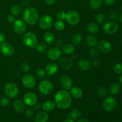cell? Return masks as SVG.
Listing matches in <instances>:
<instances>
[{
  "instance_id": "obj_1",
  "label": "cell",
  "mask_w": 122,
  "mask_h": 122,
  "mask_svg": "<svg viewBox=\"0 0 122 122\" xmlns=\"http://www.w3.org/2000/svg\"><path fill=\"white\" fill-rule=\"evenodd\" d=\"M56 106L61 110L69 108L71 103V95L67 90L61 89L58 91L54 97Z\"/></svg>"
},
{
  "instance_id": "obj_2",
  "label": "cell",
  "mask_w": 122,
  "mask_h": 122,
  "mask_svg": "<svg viewBox=\"0 0 122 122\" xmlns=\"http://www.w3.org/2000/svg\"><path fill=\"white\" fill-rule=\"evenodd\" d=\"M23 17L28 25H33L36 23L39 19V13L34 7H27L24 11Z\"/></svg>"
},
{
  "instance_id": "obj_3",
  "label": "cell",
  "mask_w": 122,
  "mask_h": 122,
  "mask_svg": "<svg viewBox=\"0 0 122 122\" xmlns=\"http://www.w3.org/2000/svg\"><path fill=\"white\" fill-rule=\"evenodd\" d=\"M23 41L26 46L30 48H35L38 44V38L35 33L27 32L24 35Z\"/></svg>"
},
{
  "instance_id": "obj_4",
  "label": "cell",
  "mask_w": 122,
  "mask_h": 122,
  "mask_svg": "<svg viewBox=\"0 0 122 122\" xmlns=\"http://www.w3.org/2000/svg\"><path fill=\"white\" fill-rule=\"evenodd\" d=\"M117 106V102L114 97H108L104 100L102 102V106L104 109L108 112H113L116 108Z\"/></svg>"
},
{
  "instance_id": "obj_5",
  "label": "cell",
  "mask_w": 122,
  "mask_h": 122,
  "mask_svg": "<svg viewBox=\"0 0 122 122\" xmlns=\"http://www.w3.org/2000/svg\"><path fill=\"white\" fill-rule=\"evenodd\" d=\"M4 91L7 96L10 98H14L19 93L18 87L14 83H7L4 87Z\"/></svg>"
},
{
  "instance_id": "obj_6",
  "label": "cell",
  "mask_w": 122,
  "mask_h": 122,
  "mask_svg": "<svg viewBox=\"0 0 122 122\" xmlns=\"http://www.w3.org/2000/svg\"><path fill=\"white\" fill-rule=\"evenodd\" d=\"M54 89L52 83L48 81H42L38 85V89L41 94L44 95H48L51 94Z\"/></svg>"
},
{
  "instance_id": "obj_7",
  "label": "cell",
  "mask_w": 122,
  "mask_h": 122,
  "mask_svg": "<svg viewBox=\"0 0 122 122\" xmlns=\"http://www.w3.org/2000/svg\"><path fill=\"white\" fill-rule=\"evenodd\" d=\"M80 15L76 11H69L66 14V19L67 21L71 25H76L79 22Z\"/></svg>"
},
{
  "instance_id": "obj_8",
  "label": "cell",
  "mask_w": 122,
  "mask_h": 122,
  "mask_svg": "<svg viewBox=\"0 0 122 122\" xmlns=\"http://www.w3.org/2000/svg\"><path fill=\"white\" fill-rule=\"evenodd\" d=\"M53 20L52 17L49 15H44L40 18L39 20V26L43 30H46L50 28L52 25Z\"/></svg>"
},
{
  "instance_id": "obj_9",
  "label": "cell",
  "mask_w": 122,
  "mask_h": 122,
  "mask_svg": "<svg viewBox=\"0 0 122 122\" xmlns=\"http://www.w3.org/2000/svg\"><path fill=\"white\" fill-rule=\"evenodd\" d=\"M23 85L28 89L34 88L36 83L35 78L31 75H26L22 78Z\"/></svg>"
},
{
  "instance_id": "obj_10",
  "label": "cell",
  "mask_w": 122,
  "mask_h": 122,
  "mask_svg": "<svg viewBox=\"0 0 122 122\" xmlns=\"http://www.w3.org/2000/svg\"><path fill=\"white\" fill-rule=\"evenodd\" d=\"M118 25L113 21H108L105 23L103 25V30L106 33L112 35L115 33L118 30Z\"/></svg>"
},
{
  "instance_id": "obj_11",
  "label": "cell",
  "mask_w": 122,
  "mask_h": 122,
  "mask_svg": "<svg viewBox=\"0 0 122 122\" xmlns=\"http://www.w3.org/2000/svg\"><path fill=\"white\" fill-rule=\"evenodd\" d=\"M0 50L2 54L7 57L12 56L14 53V49L11 44L3 42L0 46Z\"/></svg>"
},
{
  "instance_id": "obj_12",
  "label": "cell",
  "mask_w": 122,
  "mask_h": 122,
  "mask_svg": "<svg viewBox=\"0 0 122 122\" xmlns=\"http://www.w3.org/2000/svg\"><path fill=\"white\" fill-rule=\"evenodd\" d=\"M13 29L17 34H23L26 30V25L22 20H15V22L13 23Z\"/></svg>"
},
{
  "instance_id": "obj_13",
  "label": "cell",
  "mask_w": 122,
  "mask_h": 122,
  "mask_svg": "<svg viewBox=\"0 0 122 122\" xmlns=\"http://www.w3.org/2000/svg\"><path fill=\"white\" fill-rule=\"evenodd\" d=\"M37 96L33 92L26 93L23 98L24 102L28 106H34L37 102Z\"/></svg>"
},
{
  "instance_id": "obj_14",
  "label": "cell",
  "mask_w": 122,
  "mask_h": 122,
  "mask_svg": "<svg viewBox=\"0 0 122 122\" xmlns=\"http://www.w3.org/2000/svg\"><path fill=\"white\" fill-rule=\"evenodd\" d=\"M61 56V51L58 48H51L47 51V57L51 60H58Z\"/></svg>"
},
{
  "instance_id": "obj_15",
  "label": "cell",
  "mask_w": 122,
  "mask_h": 122,
  "mask_svg": "<svg viewBox=\"0 0 122 122\" xmlns=\"http://www.w3.org/2000/svg\"><path fill=\"white\" fill-rule=\"evenodd\" d=\"M98 49L100 52L108 53L112 51V45L111 43L107 41H101L98 44Z\"/></svg>"
},
{
  "instance_id": "obj_16",
  "label": "cell",
  "mask_w": 122,
  "mask_h": 122,
  "mask_svg": "<svg viewBox=\"0 0 122 122\" xmlns=\"http://www.w3.org/2000/svg\"><path fill=\"white\" fill-rule=\"evenodd\" d=\"M60 83L63 88L66 90L70 89L72 86V81L71 78L67 75H63L60 77Z\"/></svg>"
},
{
  "instance_id": "obj_17",
  "label": "cell",
  "mask_w": 122,
  "mask_h": 122,
  "mask_svg": "<svg viewBox=\"0 0 122 122\" xmlns=\"http://www.w3.org/2000/svg\"><path fill=\"white\" fill-rule=\"evenodd\" d=\"M58 66L55 63H50L45 67V72L50 76L54 75L58 70Z\"/></svg>"
},
{
  "instance_id": "obj_18",
  "label": "cell",
  "mask_w": 122,
  "mask_h": 122,
  "mask_svg": "<svg viewBox=\"0 0 122 122\" xmlns=\"http://www.w3.org/2000/svg\"><path fill=\"white\" fill-rule=\"evenodd\" d=\"M49 116L48 113L45 112H41L36 115L35 118V122H47Z\"/></svg>"
},
{
  "instance_id": "obj_19",
  "label": "cell",
  "mask_w": 122,
  "mask_h": 122,
  "mask_svg": "<svg viewBox=\"0 0 122 122\" xmlns=\"http://www.w3.org/2000/svg\"><path fill=\"white\" fill-rule=\"evenodd\" d=\"M13 108L18 113H22L25 110V103L21 100H16L13 103Z\"/></svg>"
},
{
  "instance_id": "obj_20",
  "label": "cell",
  "mask_w": 122,
  "mask_h": 122,
  "mask_svg": "<svg viewBox=\"0 0 122 122\" xmlns=\"http://www.w3.org/2000/svg\"><path fill=\"white\" fill-rule=\"evenodd\" d=\"M60 64L61 66L65 70H69L73 66V62L71 60L68 59V58H62L60 60Z\"/></svg>"
},
{
  "instance_id": "obj_21",
  "label": "cell",
  "mask_w": 122,
  "mask_h": 122,
  "mask_svg": "<svg viewBox=\"0 0 122 122\" xmlns=\"http://www.w3.org/2000/svg\"><path fill=\"white\" fill-rule=\"evenodd\" d=\"M78 67L82 71H87L91 67L90 63L87 59L83 58L78 62Z\"/></svg>"
},
{
  "instance_id": "obj_22",
  "label": "cell",
  "mask_w": 122,
  "mask_h": 122,
  "mask_svg": "<svg viewBox=\"0 0 122 122\" xmlns=\"http://www.w3.org/2000/svg\"><path fill=\"white\" fill-rule=\"evenodd\" d=\"M70 94L76 99H79L83 95V92L78 87H73L70 88Z\"/></svg>"
},
{
  "instance_id": "obj_23",
  "label": "cell",
  "mask_w": 122,
  "mask_h": 122,
  "mask_svg": "<svg viewBox=\"0 0 122 122\" xmlns=\"http://www.w3.org/2000/svg\"><path fill=\"white\" fill-rule=\"evenodd\" d=\"M42 108L46 112H52L56 108V104L52 101H47L43 104Z\"/></svg>"
},
{
  "instance_id": "obj_24",
  "label": "cell",
  "mask_w": 122,
  "mask_h": 122,
  "mask_svg": "<svg viewBox=\"0 0 122 122\" xmlns=\"http://www.w3.org/2000/svg\"><path fill=\"white\" fill-rule=\"evenodd\" d=\"M44 40L48 45H52L55 42V36L51 32H46L44 35Z\"/></svg>"
},
{
  "instance_id": "obj_25",
  "label": "cell",
  "mask_w": 122,
  "mask_h": 122,
  "mask_svg": "<svg viewBox=\"0 0 122 122\" xmlns=\"http://www.w3.org/2000/svg\"><path fill=\"white\" fill-rule=\"evenodd\" d=\"M110 93L113 95H116L119 94L120 91V86L117 83H113L109 87Z\"/></svg>"
},
{
  "instance_id": "obj_26",
  "label": "cell",
  "mask_w": 122,
  "mask_h": 122,
  "mask_svg": "<svg viewBox=\"0 0 122 122\" xmlns=\"http://www.w3.org/2000/svg\"><path fill=\"white\" fill-rule=\"evenodd\" d=\"M62 47H63L62 50H63V52L67 55L72 54L73 52H74L75 50V46L70 44H66Z\"/></svg>"
},
{
  "instance_id": "obj_27",
  "label": "cell",
  "mask_w": 122,
  "mask_h": 122,
  "mask_svg": "<svg viewBox=\"0 0 122 122\" xmlns=\"http://www.w3.org/2000/svg\"><path fill=\"white\" fill-rule=\"evenodd\" d=\"M86 42L88 46L90 47H93L97 44V39L94 36L89 35L86 39Z\"/></svg>"
},
{
  "instance_id": "obj_28",
  "label": "cell",
  "mask_w": 122,
  "mask_h": 122,
  "mask_svg": "<svg viewBox=\"0 0 122 122\" xmlns=\"http://www.w3.org/2000/svg\"><path fill=\"white\" fill-rule=\"evenodd\" d=\"M103 2V0H90L89 1V6L92 9L97 10L101 7Z\"/></svg>"
},
{
  "instance_id": "obj_29",
  "label": "cell",
  "mask_w": 122,
  "mask_h": 122,
  "mask_svg": "<svg viewBox=\"0 0 122 122\" xmlns=\"http://www.w3.org/2000/svg\"><path fill=\"white\" fill-rule=\"evenodd\" d=\"M88 30L91 33H95L98 32L99 27L95 23H90L88 25Z\"/></svg>"
},
{
  "instance_id": "obj_30",
  "label": "cell",
  "mask_w": 122,
  "mask_h": 122,
  "mask_svg": "<svg viewBox=\"0 0 122 122\" xmlns=\"http://www.w3.org/2000/svg\"><path fill=\"white\" fill-rule=\"evenodd\" d=\"M10 11L11 13L14 15H20L22 11V8L19 5H14L11 8Z\"/></svg>"
},
{
  "instance_id": "obj_31",
  "label": "cell",
  "mask_w": 122,
  "mask_h": 122,
  "mask_svg": "<svg viewBox=\"0 0 122 122\" xmlns=\"http://www.w3.org/2000/svg\"><path fill=\"white\" fill-rule=\"evenodd\" d=\"M82 37L81 35H80L79 33H75L73 35L72 39H71V41H72L73 44H80L82 41Z\"/></svg>"
},
{
  "instance_id": "obj_32",
  "label": "cell",
  "mask_w": 122,
  "mask_h": 122,
  "mask_svg": "<svg viewBox=\"0 0 122 122\" xmlns=\"http://www.w3.org/2000/svg\"><path fill=\"white\" fill-rule=\"evenodd\" d=\"M81 116V113L80 110L78 109H73L72 112L70 113V117L73 120H76V119H79Z\"/></svg>"
},
{
  "instance_id": "obj_33",
  "label": "cell",
  "mask_w": 122,
  "mask_h": 122,
  "mask_svg": "<svg viewBox=\"0 0 122 122\" xmlns=\"http://www.w3.org/2000/svg\"><path fill=\"white\" fill-rule=\"evenodd\" d=\"M36 48L39 52L44 53V52H46V50H47V46H46V44H44V43L41 42L37 44Z\"/></svg>"
},
{
  "instance_id": "obj_34",
  "label": "cell",
  "mask_w": 122,
  "mask_h": 122,
  "mask_svg": "<svg viewBox=\"0 0 122 122\" xmlns=\"http://www.w3.org/2000/svg\"><path fill=\"white\" fill-rule=\"evenodd\" d=\"M54 27L57 30H62L65 27V25L61 20H58L55 22Z\"/></svg>"
},
{
  "instance_id": "obj_35",
  "label": "cell",
  "mask_w": 122,
  "mask_h": 122,
  "mask_svg": "<svg viewBox=\"0 0 122 122\" xmlns=\"http://www.w3.org/2000/svg\"><path fill=\"white\" fill-rule=\"evenodd\" d=\"M35 74L38 78L42 79L45 77V70H44V69H41V68H39V69L36 70Z\"/></svg>"
},
{
  "instance_id": "obj_36",
  "label": "cell",
  "mask_w": 122,
  "mask_h": 122,
  "mask_svg": "<svg viewBox=\"0 0 122 122\" xmlns=\"http://www.w3.org/2000/svg\"><path fill=\"white\" fill-rule=\"evenodd\" d=\"M95 19H96V21L98 23L101 24L104 23L105 20H106V17L102 13H99V14H97L96 17H95Z\"/></svg>"
},
{
  "instance_id": "obj_37",
  "label": "cell",
  "mask_w": 122,
  "mask_h": 122,
  "mask_svg": "<svg viewBox=\"0 0 122 122\" xmlns=\"http://www.w3.org/2000/svg\"><path fill=\"white\" fill-rule=\"evenodd\" d=\"M114 72L116 73L117 74H121L122 73V63H117L116 64L113 68Z\"/></svg>"
},
{
  "instance_id": "obj_38",
  "label": "cell",
  "mask_w": 122,
  "mask_h": 122,
  "mask_svg": "<svg viewBox=\"0 0 122 122\" xmlns=\"http://www.w3.org/2000/svg\"><path fill=\"white\" fill-rule=\"evenodd\" d=\"M98 93L101 97H105L107 95V90L105 87L101 86L98 89Z\"/></svg>"
},
{
  "instance_id": "obj_39",
  "label": "cell",
  "mask_w": 122,
  "mask_h": 122,
  "mask_svg": "<svg viewBox=\"0 0 122 122\" xmlns=\"http://www.w3.org/2000/svg\"><path fill=\"white\" fill-rule=\"evenodd\" d=\"M21 69L23 72L26 73L29 71L30 66L27 62H23L21 64Z\"/></svg>"
},
{
  "instance_id": "obj_40",
  "label": "cell",
  "mask_w": 122,
  "mask_h": 122,
  "mask_svg": "<svg viewBox=\"0 0 122 122\" xmlns=\"http://www.w3.org/2000/svg\"><path fill=\"white\" fill-rule=\"evenodd\" d=\"M10 101L7 98L2 97L0 99V105L2 107H6L8 105H9Z\"/></svg>"
},
{
  "instance_id": "obj_41",
  "label": "cell",
  "mask_w": 122,
  "mask_h": 122,
  "mask_svg": "<svg viewBox=\"0 0 122 122\" xmlns=\"http://www.w3.org/2000/svg\"><path fill=\"white\" fill-rule=\"evenodd\" d=\"M66 13L64 11H61L57 13V17L59 20H63L66 19Z\"/></svg>"
},
{
  "instance_id": "obj_42",
  "label": "cell",
  "mask_w": 122,
  "mask_h": 122,
  "mask_svg": "<svg viewBox=\"0 0 122 122\" xmlns=\"http://www.w3.org/2000/svg\"><path fill=\"white\" fill-rule=\"evenodd\" d=\"M33 110L30 108H28L25 111V116L27 118H31L33 115Z\"/></svg>"
},
{
  "instance_id": "obj_43",
  "label": "cell",
  "mask_w": 122,
  "mask_h": 122,
  "mask_svg": "<svg viewBox=\"0 0 122 122\" xmlns=\"http://www.w3.org/2000/svg\"><path fill=\"white\" fill-rule=\"evenodd\" d=\"M98 50L97 49H92L89 51V54L92 57H96L98 56Z\"/></svg>"
},
{
  "instance_id": "obj_44",
  "label": "cell",
  "mask_w": 122,
  "mask_h": 122,
  "mask_svg": "<svg viewBox=\"0 0 122 122\" xmlns=\"http://www.w3.org/2000/svg\"><path fill=\"white\" fill-rule=\"evenodd\" d=\"M104 2L108 6L113 5L116 2V0H104Z\"/></svg>"
},
{
  "instance_id": "obj_45",
  "label": "cell",
  "mask_w": 122,
  "mask_h": 122,
  "mask_svg": "<svg viewBox=\"0 0 122 122\" xmlns=\"http://www.w3.org/2000/svg\"><path fill=\"white\" fill-rule=\"evenodd\" d=\"M8 21L11 23H14L15 21V17L14 15H10L8 17Z\"/></svg>"
},
{
  "instance_id": "obj_46",
  "label": "cell",
  "mask_w": 122,
  "mask_h": 122,
  "mask_svg": "<svg viewBox=\"0 0 122 122\" xmlns=\"http://www.w3.org/2000/svg\"><path fill=\"white\" fill-rule=\"evenodd\" d=\"M118 17V15L116 13H111L110 15H109V19L110 20H116L117 18Z\"/></svg>"
},
{
  "instance_id": "obj_47",
  "label": "cell",
  "mask_w": 122,
  "mask_h": 122,
  "mask_svg": "<svg viewBox=\"0 0 122 122\" xmlns=\"http://www.w3.org/2000/svg\"><path fill=\"white\" fill-rule=\"evenodd\" d=\"M5 40V35L2 32H0V43L4 42Z\"/></svg>"
},
{
  "instance_id": "obj_48",
  "label": "cell",
  "mask_w": 122,
  "mask_h": 122,
  "mask_svg": "<svg viewBox=\"0 0 122 122\" xmlns=\"http://www.w3.org/2000/svg\"><path fill=\"white\" fill-rule=\"evenodd\" d=\"M56 45L58 48L62 47L63 45V41L62 40H61V39H58L56 42Z\"/></svg>"
},
{
  "instance_id": "obj_49",
  "label": "cell",
  "mask_w": 122,
  "mask_h": 122,
  "mask_svg": "<svg viewBox=\"0 0 122 122\" xmlns=\"http://www.w3.org/2000/svg\"><path fill=\"white\" fill-rule=\"evenodd\" d=\"M44 1L47 5H52L55 3L56 0H44Z\"/></svg>"
},
{
  "instance_id": "obj_50",
  "label": "cell",
  "mask_w": 122,
  "mask_h": 122,
  "mask_svg": "<svg viewBox=\"0 0 122 122\" xmlns=\"http://www.w3.org/2000/svg\"><path fill=\"white\" fill-rule=\"evenodd\" d=\"M30 2L29 1V0H23L22 1V4L25 7H27V6H28L29 5Z\"/></svg>"
},
{
  "instance_id": "obj_51",
  "label": "cell",
  "mask_w": 122,
  "mask_h": 122,
  "mask_svg": "<svg viewBox=\"0 0 122 122\" xmlns=\"http://www.w3.org/2000/svg\"><path fill=\"white\" fill-rule=\"evenodd\" d=\"M99 64H100V62H99L98 60H95L92 61V65L94 66L97 67L98 66Z\"/></svg>"
},
{
  "instance_id": "obj_52",
  "label": "cell",
  "mask_w": 122,
  "mask_h": 122,
  "mask_svg": "<svg viewBox=\"0 0 122 122\" xmlns=\"http://www.w3.org/2000/svg\"><path fill=\"white\" fill-rule=\"evenodd\" d=\"M35 106V109H36L37 110H39L41 109V105L39 104V103H36Z\"/></svg>"
},
{
  "instance_id": "obj_53",
  "label": "cell",
  "mask_w": 122,
  "mask_h": 122,
  "mask_svg": "<svg viewBox=\"0 0 122 122\" xmlns=\"http://www.w3.org/2000/svg\"><path fill=\"white\" fill-rule=\"evenodd\" d=\"M77 122H88L87 120H86V119H79V120H77Z\"/></svg>"
},
{
  "instance_id": "obj_54",
  "label": "cell",
  "mask_w": 122,
  "mask_h": 122,
  "mask_svg": "<svg viewBox=\"0 0 122 122\" xmlns=\"http://www.w3.org/2000/svg\"><path fill=\"white\" fill-rule=\"evenodd\" d=\"M64 122H74V120H73V119H67V120H66Z\"/></svg>"
},
{
  "instance_id": "obj_55",
  "label": "cell",
  "mask_w": 122,
  "mask_h": 122,
  "mask_svg": "<svg viewBox=\"0 0 122 122\" xmlns=\"http://www.w3.org/2000/svg\"><path fill=\"white\" fill-rule=\"evenodd\" d=\"M119 82L121 84H122V74L119 76Z\"/></svg>"
},
{
  "instance_id": "obj_56",
  "label": "cell",
  "mask_w": 122,
  "mask_h": 122,
  "mask_svg": "<svg viewBox=\"0 0 122 122\" xmlns=\"http://www.w3.org/2000/svg\"><path fill=\"white\" fill-rule=\"evenodd\" d=\"M120 21L122 23V14L121 15V16H120Z\"/></svg>"
},
{
  "instance_id": "obj_57",
  "label": "cell",
  "mask_w": 122,
  "mask_h": 122,
  "mask_svg": "<svg viewBox=\"0 0 122 122\" xmlns=\"http://www.w3.org/2000/svg\"><path fill=\"white\" fill-rule=\"evenodd\" d=\"M60 1H64V0H60Z\"/></svg>"
}]
</instances>
